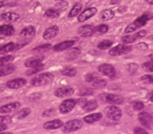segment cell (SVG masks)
<instances>
[{"mask_svg": "<svg viewBox=\"0 0 153 134\" xmlns=\"http://www.w3.org/2000/svg\"><path fill=\"white\" fill-rule=\"evenodd\" d=\"M98 71L102 74H103L105 76H108L110 78H112L113 76H115V74H116L115 68L111 64H102L99 65Z\"/></svg>", "mask_w": 153, "mask_h": 134, "instance_id": "6", "label": "cell"}, {"mask_svg": "<svg viewBox=\"0 0 153 134\" xmlns=\"http://www.w3.org/2000/svg\"><path fill=\"white\" fill-rule=\"evenodd\" d=\"M62 126H63V123L61 120H53L44 124V128L45 130H56Z\"/></svg>", "mask_w": 153, "mask_h": 134, "instance_id": "15", "label": "cell"}, {"mask_svg": "<svg viewBox=\"0 0 153 134\" xmlns=\"http://www.w3.org/2000/svg\"><path fill=\"white\" fill-rule=\"evenodd\" d=\"M52 45L50 44H45V45H42V46H37L35 47L33 50H32V53L34 54H43V53H45L47 51H49L51 48H52Z\"/></svg>", "mask_w": 153, "mask_h": 134, "instance_id": "22", "label": "cell"}, {"mask_svg": "<svg viewBox=\"0 0 153 134\" xmlns=\"http://www.w3.org/2000/svg\"><path fill=\"white\" fill-rule=\"evenodd\" d=\"M80 52H81V50H80L78 47H74V48H71V49L69 51L68 55L72 56V57H76V56H77V55L80 54Z\"/></svg>", "mask_w": 153, "mask_h": 134, "instance_id": "40", "label": "cell"}, {"mask_svg": "<svg viewBox=\"0 0 153 134\" xmlns=\"http://www.w3.org/2000/svg\"><path fill=\"white\" fill-rule=\"evenodd\" d=\"M106 101L110 104H113V105H120L124 102V98L119 96V95H116V94H108L106 96Z\"/></svg>", "mask_w": 153, "mask_h": 134, "instance_id": "16", "label": "cell"}, {"mask_svg": "<svg viewBox=\"0 0 153 134\" xmlns=\"http://www.w3.org/2000/svg\"><path fill=\"white\" fill-rule=\"evenodd\" d=\"M150 40H153V35H152V36H150Z\"/></svg>", "mask_w": 153, "mask_h": 134, "instance_id": "56", "label": "cell"}, {"mask_svg": "<svg viewBox=\"0 0 153 134\" xmlns=\"http://www.w3.org/2000/svg\"><path fill=\"white\" fill-rule=\"evenodd\" d=\"M102 113H95L84 117V122L86 124H94L95 122H98L100 119H102Z\"/></svg>", "mask_w": 153, "mask_h": 134, "instance_id": "20", "label": "cell"}, {"mask_svg": "<svg viewBox=\"0 0 153 134\" xmlns=\"http://www.w3.org/2000/svg\"><path fill=\"white\" fill-rule=\"evenodd\" d=\"M109 30V27L108 25H105V24H102V25H99L98 27L95 28V32H100V33H106Z\"/></svg>", "mask_w": 153, "mask_h": 134, "instance_id": "39", "label": "cell"}, {"mask_svg": "<svg viewBox=\"0 0 153 134\" xmlns=\"http://www.w3.org/2000/svg\"><path fill=\"white\" fill-rule=\"evenodd\" d=\"M111 46H112V42L111 41L105 40H103V41H102L101 43L98 44V48L102 49V50H105V49H108L109 47H111Z\"/></svg>", "mask_w": 153, "mask_h": 134, "instance_id": "34", "label": "cell"}, {"mask_svg": "<svg viewBox=\"0 0 153 134\" xmlns=\"http://www.w3.org/2000/svg\"><path fill=\"white\" fill-rule=\"evenodd\" d=\"M15 48V45L14 43H7V44L4 45L3 46L0 47V55H5L8 54L10 52H12L13 50H14Z\"/></svg>", "mask_w": 153, "mask_h": 134, "instance_id": "25", "label": "cell"}, {"mask_svg": "<svg viewBox=\"0 0 153 134\" xmlns=\"http://www.w3.org/2000/svg\"><path fill=\"white\" fill-rule=\"evenodd\" d=\"M92 82H93V86H94L95 89H102V88H104V87L106 86V84H107L106 81H104V80H102V79H97V78H95Z\"/></svg>", "mask_w": 153, "mask_h": 134, "instance_id": "30", "label": "cell"}, {"mask_svg": "<svg viewBox=\"0 0 153 134\" xmlns=\"http://www.w3.org/2000/svg\"><path fill=\"white\" fill-rule=\"evenodd\" d=\"M27 81L25 79L22 78H18V79H14V80H11L8 81L6 82V87L9 89H17L23 87L24 85H26Z\"/></svg>", "mask_w": 153, "mask_h": 134, "instance_id": "11", "label": "cell"}, {"mask_svg": "<svg viewBox=\"0 0 153 134\" xmlns=\"http://www.w3.org/2000/svg\"><path fill=\"white\" fill-rule=\"evenodd\" d=\"M62 75L64 76H69V77H74L76 74V69L72 68V67H66L62 71Z\"/></svg>", "mask_w": 153, "mask_h": 134, "instance_id": "31", "label": "cell"}, {"mask_svg": "<svg viewBox=\"0 0 153 134\" xmlns=\"http://www.w3.org/2000/svg\"><path fill=\"white\" fill-rule=\"evenodd\" d=\"M95 78H96V76L94 73H89V74H87L85 76V81L88 82H92Z\"/></svg>", "mask_w": 153, "mask_h": 134, "instance_id": "48", "label": "cell"}, {"mask_svg": "<svg viewBox=\"0 0 153 134\" xmlns=\"http://www.w3.org/2000/svg\"><path fill=\"white\" fill-rule=\"evenodd\" d=\"M148 97H149V99H150L152 102H153V90L152 92L149 93V96H148Z\"/></svg>", "mask_w": 153, "mask_h": 134, "instance_id": "52", "label": "cell"}, {"mask_svg": "<svg viewBox=\"0 0 153 134\" xmlns=\"http://www.w3.org/2000/svg\"><path fill=\"white\" fill-rule=\"evenodd\" d=\"M97 13V9L95 7H90L88 9H85L84 12H82L77 18V21L79 22H84L86 20L90 19L91 17H93L94 15H95V13Z\"/></svg>", "mask_w": 153, "mask_h": 134, "instance_id": "8", "label": "cell"}, {"mask_svg": "<svg viewBox=\"0 0 153 134\" xmlns=\"http://www.w3.org/2000/svg\"><path fill=\"white\" fill-rule=\"evenodd\" d=\"M7 129V126L6 124H0V133L1 132H4Z\"/></svg>", "mask_w": 153, "mask_h": 134, "instance_id": "51", "label": "cell"}, {"mask_svg": "<svg viewBox=\"0 0 153 134\" xmlns=\"http://www.w3.org/2000/svg\"><path fill=\"white\" fill-rule=\"evenodd\" d=\"M20 107V103L18 102H13V103H10L7 105H4L3 106L0 107V113L1 114H9L12 113L15 110H17Z\"/></svg>", "mask_w": 153, "mask_h": 134, "instance_id": "13", "label": "cell"}, {"mask_svg": "<svg viewBox=\"0 0 153 134\" xmlns=\"http://www.w3.org/2000/svg\"><path fill=\"white\" fill-rule=\"evenodd\" d=\"M44 15L47 18H57L60 16V11L57 9H48L45 11Z\"/></svg>", "mask_w": 153, "mask_h": 134, "instance_id": "29", "label": "cell"}, {"mask_svg": "<svg viewBox=\"0 0 153 134\" xmlns=\"http://www.w3.org/2000/svg\"><path fill=\"white\" fill-rule=\"evenodd\" d=\"M94 32H95V27H94L92 25H84L77 30L78 35L81 37H84V38L90 37Z\"/></svg>", "mask_w": 153, "mask_h": 134, "instance_id": "10", "label": "cell"}, {"mask_svg": "<svg viewBox=\"0 0 153 134\" xmlns=\"http://www.w3.org/2000/svg\"><path fill=\"white\" fill-rule=\"evenodd\" d=\"M135 47L139 50H147L148 49V45L144 42H141V43H138V44L135 46Z\"/></svg>", "mask_w": 153, "mask_h": 134, "instance_id": "47", "label": "cell"}, {"mask_svg": "<svg viewBox=\"0 0 153 134\" xmlns=\"http://www.w3.org/2000/svg\"><path fill=\"white\" fill-rule=\"evenodd\" d=\"M132 50V47L130 46H126V45H117L115 47H112L110 50V55L117 56V55H122L129 53Z\"/></svg>", "mask_w": 153, "mask_h": 134, "instance_id": "4", "label": "cell"}, {"mask_svg": "<svg viewBox=\"0 0 153 134\" xmlns=\"http://www.w3.org/2000/svg\"><path fill=\"white\" fill-rule=\"evenodd\" d=\"M83 126V122L81 120H71L65 124L62 128V132L64 133H71L81 129Z\"/></svg>", "mask_w": 153, "mask_h": 134, "instance_id": "3", "label": "cell"}, {"mask_svg": "<svg viewBox=\"0 0 153 134\" xmlns=\"http://www.w3.org/2000/svg\"><path fill=\"white\" fill-rule=\"evenodd\" d=\"M82 10V4L79 3H76L74 4V6L72 7V9L71 10L70 13H69V18H73L76 16Z\"/></svg>", "mask_w": 153, "mask_h": 134, "instance_id": "28", "label": "cell"}, {"mask_svg": "<svg viewBox=\"0 0 153 134\" xmlns=\"http://www.w3.org/2000/svg\"><path fill=\"white\" fill-rule=\"evenodd\" d=\"M137 37L136 35H129V36H125L122 38V41L125 43V44H130V43H133L136 40Z\"/></svg>", "mask_w": 153, "mask_h": 134, "instance_id": "33", "label": "cell"}, {"mask_svg": "<svg viewBox=\"0 0 153 134\" xmlns=\"http://www.w3.org/2000/svg\"><path fill=\"white\" fill-rule=\"evenodd\" d=\"M148 59L151 61V62H152L153 63V54H152V55H150L149 56H148Z\"/></svg>", "mask_w": 153, "mask_h": 134, "instance_id": "53", "label": "cell"}, {"mask_svg": "<svg viewBox=\"0 0 153 134\" xmlns=\"http://www.w3.org/2000/svg\"><path fill=\"white\" fill-rule=\"evenodd\" d=\"M134 133H140V134H147V132L144 130V129H142V128H135L134 131Z\"/></svg>", "mask_w": 153, "mask_h": 134, "instance_id": "49", "label": "cell"}, {"mask_svg": "<svg viewBox=\"0 0 153 134\" xmlns=\"http://www.w3.org/2000/svg\"><path fill=\"white\" fill-rule=\"evenodd\" d=\"M136 29H137V27H136V26L134 25V23L133 22V23L129 24L128 26H126V30H125V32H126V33H132V32L135 31Z\"/></svg>", "mask_w": 153, "mask_h": 134, "instance_id": "43", "label": "cell"}, {"mask_svg": "<svg viewBox=\"0 0 153 134\" xmlns=\"http://www.w3.org/2000/svg\"><path fill=\"white\" fill-rule=\"evenodd\" d=\"M97 107H98V104H97V102L94 101V100L88 101V102H86V103L83 106V109H84V111H85V112L94 111V110H95Z\"/></svg>", "mask_w": 153, "mask_h": 134, "instance_id": "23", "label": "cell"}, {"mask_svg": "<svg viewBox=\"0 0 153 134\" xmlns=\"http://www.w3.org/2000/svg\"><path fill=\"white\" fill-rule=\"evenodd\" d=\"M43 68H44V65H43L42 64H40L38 65V66L32 67L31 69H30L29 71H27L26 74H27V75H34V74L38 73V72L42 71V70H43Z\"/></svg>", "mask_w": 153, "mask_h": 134, "instance_id": "32", "label": "cell"}, {"mask_svg": "<svg viewBox=\"0 0 153 134\" xmlns=\"http://www.w3.org/2000/svg\"><path fill=\"white\" fill-rule=\"evenodd\" d=\"M141 81L143 82L145 84H152L153 83V76L150 74H146L141 77Z\"/></svg>", "mask_w": 153, "mask_h": 134, "instance_id": "38", "label": "cell"}, {"mask_svg": "<svg viewBox=\"0 0 153 134\" xmlns=\"http://www.w3.org/2000/svg\"><path fill=\"white\" fill-rule=\"evenodd\" d=\"M53 81V75L50 73H45L38 74L35 77H33L30 81L31 85L33 86H44V85H48Z\"/></svg>", "mask_w": 153, "mask_h": 134, "instance_id": "1", "label": "cell"}, {"mask_svg": "<svg viewBox=\"0 0 153 134\" xmlns=\"http://www.w3.org/2000/svg\"><path fill=\"white\" fill-rule=\"evenodd\" d=\"M74 44H75L74 40H66V41H63L62 43L55 45L53 47V49L54 51H63V50H66V49L71 47L72 46H74Z\"/></svg>", "mask_w": 153, "mask_h": 134, "instance_id": "19", "label": "cell"}, {"mask_svg": "<svg viewBox=\"0 0 153 134\" xmlns=\"http://www.w3.org/2000/svg\"><path fill=\"white\" fill-rule=\"evenodd\" d=\"M30 114V108H24L18 113L17 117H18V119H23V118L27 117Z\"/></svg>", "mask_w": 153, "mask_h": 134, "instance_id": "36", "label": "cell"}, {"mask_svg": "<svg viewBox=\"0 0 153 134\" xmlns=\"http://www.w3.org/2000/svg\"><path fill=\"white\" fill-rule=\"evenodd\" d=\"M138 119H139V122L141 123V124L143 126H144L145 128H148V129H151L152 128V116L146 113V112H141L138 115Z\"/></svg>", "mask_w": 153, "mask_h": 134, "instance_id": "7", "label": "cell"}, {"mask_svg": "<svg viewBox=\"0 0 153 134\" xmlns=\"http://www.w3.org/2000/svg\"><path fill=\"white\" fill-rule=\"evenodd\" d=\"M138 68V65L137 64H130L128 66H127V70L130 73H134V72H136Z\"/></svg>", "mask_w": 153, "mask_h": 134, "instance_id": "46", "label": "cell"}, {"mask_svg": "<svg viewBox=\"0 0 153 134\" xmlns=\"http://www.w3.org/2000/svg\"><path fill=\"white\" fill-rule=\"evenodd\" d=\"M13 60V56L12 55H5L0 58V66H4L5 64H7L8 63H10L11 61Z\"/></svg>", "mask_w": 153, "mask_h": 134, "instance_id": "37", "label": "cell"}, {"mask_svg": "<svg viewBox=\"0 0 153 134\" xmlns=\"http://www.w3.org/2000/svg\"><path fill=\"white\" fill-rule=\"evenodd\" d=\"M57 1H65V0H57Z\"/></svg>", "mask_w": 153, "mask_h": 134, "instance_id": "57", "label": "cell"}, {"mask_svg": "<svg viewBox=\"0 0 153 134\" xmlns=\"http://www.w3.org/2000/svg\"><path fill=\"white\" fill-rule=\"evenodd\" d=\"M41 97H42V93H34V94H31L30 97H29V99L30 100V101H36V100H38V99H40L41 98Z\"/></svg>", "mask_w": 153, "mask_h": 134, "instance_id": "45", "label": "cell"}, {"mask_svg": "<svg viewBox=\"0 0 153 134\" xmlns=\"http://www.w3.org/2000/svg\"><path fill=\"white\" fill-rule=\"evenodd\" d=\"M76 102L74 99H67L64 100L59 106V110L62 114H68L71 111L73 110V108L75 107Z\"/></svg>", "mask_w": 153, "mask_h": 134, "instance_id": "5", "label": "cell"}, {"mask_svg": "<svg viewBox=\"0 0 153 134\" xmlns=\"http://www.w3.org/2000/svg\"><path fill=\"white\" fill-rule=\"evenodd\" d=\"M12 122V117L5 115V116H0V124H7Z\"/></svg>", "mask_w": 153, "mask_h": 134, "instance_id": "41", "label": "cell"}, {"mask_svg": "<svg viewBox=\"0 0 153 134\" xmlns=\"http://www.w3.org/2000/svg\"><path fill=\"white\" fill-rule=\"evenodd\" d=\"M149 20H150V17H149L147 14H144V15L139 17L138 19H136V20L134 22V25H135L137 28H140V27H143V25H145L146 22H147Z\"/></svg>", "mask_w": 153, "mask_h": 134, "instance_id": "24", "label": "cell"}, {"mask_svg": "<svg viewBox=\"0 0 153 134\" xmlns=\"http://www.w3.org/2000/svg\"><path fill=\"white\" fill-rule=\"evenodd\" d=\"M146 2L150 4H153V0H146Z\"/></svg>", "mask_w": 153, "mask_h": 134, "instance_id": "54", "label": "cell"}, {"mask_svg": "<svg viewBox=\"0 0 153 134\" xmlns=\"http://www.w3.org/2000/svg\"><path fill=\"white\" fill-rule=\"evenodd\" d=\"M14 32V29L12 25L0 26V38H6L11 36Z\"/></svg>", "mask_w": 153, "mask_h": 134, "instance_id": "17", "label": "cell"}, {"mask_svg": "<svg viewBox=\"0 0 153 134\" xmlns=\"http://www.w3.org/2000/svg\"><path fill=\"white\" fill-rule=\"evenodd\" d=\"M68 7V3L64 2V1H60L59 4H56V8L57 10L61 11V10H65Z\"/></svg>", "mask_w": 153, "mask_h": 134, "instance_id": "44", "label": "cell"}, {"mask_svg": "<svg viewBox=\"0 0 153 134\" xmlns=\"http://www.w3.org/2000/svg\"><path fill=\"white\" fill-rule=\"evenodd\" d=\"M132 106H133V108L136 111H142L143 108H144V104L139 100H136V101H134L132 103Z\"/></svg>", "mask_w": 153, "mask_h": 134, "instance_id": "35", "label": "cell"}, {"mask_svg": "<svg viewBox=\"0 0 153 134\" xmlns=\"http://www.w3.org/2000/svg\"><path fill=\"white\" fill-rule=\"evenodd\" d=\"M4 5V2L1 1V2H0V8H1V7H3Z\"/></svg>", "mask_w": 153, "mask_h": 134, "instance_id": "55", "label": "cell"}, {"mask_svg": "<svg viewBox=\"0 0 153 134\" xmlns=\"http://www.w3.org/2000/svg\"><path fill=\"white\" fill-rule=\"evenodd\" d=\"M105 114L106 116L113 121H118L121 118L122 115V112L120 110L119 107H117V106H110L105 109Z\"/></svg>", "mask_w": 153, "mask_h": 134, "instance_id": "2", "label": "cell"}, {"mask_svg": "<svg viewBox=\"0 0 153 134\" xmlns=\"http://www.w3.org/2000/svg\"><path fill=\"white\" fill-rule=\"evenodd\" d=\"M59 33V27L57 25H53L48 27L43 33V39L49 40L51 39H53L56 37V35Z\"/></svg>", "mask_w": 153, "mask_h": 134, "instance_id": "9", "label": "cell"}, {"mask_svg": "<svg viewBox=\"0 0 153 134\" xmlns=\"http://www.w3.org/2000/svg\"><path fill=\"white\" fill-rule=\"evenodd\" d=\"M135 35H136L137 39H139V38H143V37H144V36L146 35V31H139V32H137Z\"/></svg>", "mask_w": 153, "mask_h": 134, "instance_id": "50", "label": "cell"}, {"mask_svg": "<svg viewBox=\"0 0 153 134\" xmlns=\"http://www.w3.org/2000/svg\"><path fill=\"white\" fill-rule=\"evenodd\" d=\"M143 68L144 69V70H146V71H148V72H153V63L152 62H146V63H144L143 65Z\"/></svg>", "mask_w": 153, "mask_h": 134, "instance_id": "42", "label": "cell"}, {"mask_svg": "<svg viewBox=\"0 0 153 134\" xmlns=\"http://www.w3.org/2000/svg\"><path fill=\"white\" fill-rule=\"evenodd\" d=\"M40 64H41V59L36 58V57H32V58H30V59L26 60L24 64L28 68H32V67L38 66Z\"/></svg>", "mask_w": 153, "mask_h": 134, "instance_id": "26", "label": "cell"}, {"mask_svg": "<svg viewBox=\"0 0 153 134\" xmlns=\"http://www.w3.org/2000/svg\"><path fill=\"white\" fill-rule=\"evenodd\" d=\"M14 69L15 67L13 64H5L2 66V68H0V77H4L11 74L12 73L14 72Z\"/></svg>", "mask_w": 153, "mask_h": 134, "instance_id": "21", "label": "cell"}, {"mask_svg": "<svg viewBox=\"0 0 153 134\" xmlns=\"http://www.w3.org/2000/svg\"><path fill=\"white\" fill-rule=\"evenodd\" d=\"M19 19H20V15L12 12L4 13L0 16V21L4 22H13L18 21Z\"/></svg>", "mask_w": 153, "mask_h": 134, "instance_id": "12", "label": "cell"}, {"mask_svg": "<svg viewBox=\"0 0 153 134\" xmlns=\"http://www.w3.org/2000/svg\"><path fill=\"white\" fill-rule=\"evenodd\" d=\"M36 30L33 26H28L21 31V37L24 39H31L35 36Z\"/></svg>", "mask_w": 153, "mask_h": 134, "instance_id": "18", "label": "cell"}, {"mask_svg": "<svg viewBox=\"0 0 153 134\" xmlns=\"http://www.w3.org/2000/svg\"><path fill=\"white\" fill-rule=\"evenodd\" d=\"M74 93V89L70 87H62V88H59L55 90V96L58 97H70Z\"/></svg>", "mask_w": 153, "mask_h": 134, "instance_id": "14", "label": "cell"}, {"mask_svg": "<svg viewBox=\"0 0 153 134\" xmlns=\"http://www.w3.org/2000/svg\"><path fill=\"white\" fill-rule=\"evenodd\" d=\"M115 13L111 10V9H106L104 11H102V13H101V19L103 21H109L111 20L114 17Z\"/></svg>", "mask_w": 153, "mask_h": 134, "instance_id": "27", "label": "cell"}]
</instances>
